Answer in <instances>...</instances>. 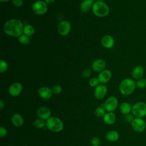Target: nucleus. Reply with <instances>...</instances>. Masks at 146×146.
I'll list each match as a JSON object with an SVG mask.
<instances>
[{
  "label": "nucleus",
  "instance_id": "f257e3e1",
  "mask_svg": "<svg viewBox=\"0 0 146 146\" xmlns=\"http://www.w3.org/2000/svg\"><path fill=\"white\" fill-rule=\"evenodd\" d=\"M23 23L18 19L8 20L3 26V31L8 35L14 37L21 36L23 33Z\"/></svg>",
  "mask_w": 146,
  "mask_h": 146
},
{
  "label": "nucleus",
  "instance_id": "f03ea898",
  "mask_svg": "<svg viewBox=\"0 0 146 146\" xmlns=\"http://www.w3.org/2000/svg\"><path fill=\"white\" fill-rule=\"evenodd\" d=\"M136 82L130 78L124 79L120 83L119 89L120 93L124 95H129L135 90Z\"/></svg>",
  "mask_w": 146,
  "mask_h": 146
},
{
  "label": "nucleus",
  "instance_id": "7ed1b4c3",
  "mask_svg": "<svg viewBox=\"0 0 146 146\" xmlns=\"http://www.w3.org/2000/svg\"><path fill=\"white\" fill-rule=\"evenodd\" d=\"M92 10L94 15L98 17H104L110 13L108 6L103 1L95 2Z\"/></svg>",
  "mask_w": 146,
  "mask_h": 146
},
{
  "label": "nucleus",
  "instance_id": "20e7f679",
  "mask_svg": "<svg viewBox=\"0 0 146 146\" xmlns=\"http://www.w3.org/2000/svg\"><path fill=\"white\" fill-rule=\"evenodd\" d=\"M46 125L48 129L54 132H60L63 129L62 121L55 116H51L48 118L46 121Z\"/></svg>",
  "mask_w": 146,
  "mask_h": 146
},
{
  "label": "nucleus",
  "instance_id": "39448f33",
  "mask_svg": "<svg viewBox=\"0 0 146 146\" xmlns=\"http://www.w3.org/2000/svg\"><path fill=\"white\" fill-rule=\"evenodd\" d=\"M132 113L135 117L143 118L146 116V103L138 102L135 103L132 108Z\"/></svg>",
  "mask_w": 146,
  "mask_h": 146
},
{
  "label": "nucleus",
  "instance_id": "423d86ee",
  "mask_svg": "<svg viewBox=\"0 0 146 146\" xmlns=\"http://www.w3.org/2000/svg\"><path fill=\"white\" fill-rule=\"evenodd\" d=\"M47 4L45 1L39 0L34 2L32 5L33 12L37 15H43L47 11Z\"/></svg>",
  "mask_w": 146,
  "mask_h": 146
},
{
  "label": "nucleus",
  "instance_id": "0eeeda50",
  "mask_svg": "<svg viewBox=\"0 0 146 146\" xmlns=\"http://www.w3.org/2000/svg\"><path fill=\"white\" fill-rule=\"evenodd\" d=\"M131 127L136 132H143L146 128V123L143 118L135 117L131 123Z\"/></svg>",
  "mask_w": 146,
  "mask_h": 146
},
{
  "label": "nucleus",
  "instance_id": "6e6552de",
  "mask_svg": "<svg viewBox=\"0 0 146 146\" xmlns=\"http://www.w3.org/2000/svg\"><path fill=\"white\" fill-rule=\"evenodd\" d=\"M118 106V100L115 96L108 98L104 102L103 107L108 112L114 111Z\"/></svg>",
  "mask_w": 146,
  "mask_h": 146
},
{
  "label": "nucleus",
  "instance_id": "1a4fd4ad",
  "mask_svg": "<svg viewBox=\"0 0 146 146\" xmlns=\"http://www.w3.org/2000/svg\"><path fill=\"white\" fill-rule=\"evenodd\" d=\"M71 24L67 21H62L58 25V32L62 36L68 35L71 31Z\"/></svg>",
  "mask_w": 146,
  "mask_h": 146
},
{
  "label": "nucleus",
  "instance_id": "9d476101",
  "mask_svg": "<svg viewBox=\"0 0 146 146\" xmlns=\"http://www.w3.org/2000/svg\"><path fill=\"white\" fill-rule=\"evenodd\" d=\"M23 90L22 84L19 82H14L12 83L9 88V93L12 96H18Z\"/></svg>",
  "mask_w": 146,
  "mask_h": 146
},
{
  "label": "nucleus",
  "instance_id": "9b49d317",
  "mask_svg": "<svg viewBox=\"0 0 146 146\" xmlns=\"http://www.w3.org/2000/svg\"><path fill=\"white\" fill-rule=\"evenodd\" d=\"M107 92V87L104 84H99L94 90V96L96 99L101 100L103 99Z\"/></svg>",
  "mask_w": 146,
  "mask_h": 146
},
{
  "label": "nucleus",
  "instance_id": "f8f14e48",
  "mask_svg": "<svg viewBox=\"0 0 146 146\" xmlns=\"http://www.w3.org/2000/svg\"><path fill=\"white\" fill-rule=\"evenodd\" d=\"M36 115L39 118L47 120L51 117V111L47 107H40L36 110Z\"/></svg>",
  "mask_w": 146,
  "mask_h": 146
},
{
  "label": "nucleus",
  "instance_id": "ddd939ff",
  "mask_svg": "<svg viewBox=\"0 0 146 146\" xmlns=\"http://www.w3.org/2000/svg\"><path fill=\"white\" fill-rule=\"evenodd\" d=\"M106 66L104 60L102 59H98L95 60L92 63V68L95 72H101L104 70Z\"/></svg>",
  "mask_w": 146,
  "mask_h": 146
},
{
  "label": "nucleus",
  "instance_id": "4468645a",
  "mask_svg": "<svg viewBox=\"0 0 146 146\" xmlns=\"http://www.w3.org/2000/svg\"><path fill=\"white\" fill-rule=\"evenodd\" d=\"M112 76V73L109 70H104L100 72L98 75V78L102 83H106L108 82Z\"/></svg>",
  "mask_w": 146,
  "mask_h": 146
},
{
  "label": "nucleus",
  "instance_id": "2eb2a0df",
  "mask_svg": "<svg viewBox=\"0 0 146 146\" xmlns=\"http://www.w3.org/2000/svg\"><path fill=\"white\" fill-rule=\"evenodd\" d=\"M39 96L44 99H48L51 98L52 95V91L48 87H42L39 88L38 91Z\"/></svg>",
  "mask_w": 146,
  "mask_h": 146
},
{
  "label": "nucleus",
  "instance_id": "dca6fc26",
  "mask_svg": "<svg viewBox=\"0 0 146 146\" xmlns=\"http://www.w3.org/2000/svg\"><path fill=\"white\" fill-rule=\"evenodd\" d=\"M101 42L104 47L107 48H110L112 47L114 45L115 40L112 36L110 35H106L103 36L101 40Z\"/></svg>",
  "mask_w": 146,
  "mask_h": 146
},
{
  "label": "nucleus",
  "instance_id": "f3484780",
  "mask_svg": "<svg viewBox=\"0 0 146 146\" xmlns=\"http://www.w3.org/2000/svg\"><path fill=\"white\" fill-rule=\"evenodd\" d=\"M144 73V69L143 66L137 65L135 66L132 71V76L135 79H140L142 78Z\"/></svg>",
  "mask_w": 146,
  "mask_h": 146
},
{
  "label": "nucleus",
  "instance_id": "a211bd4d",
  "mask_svg": "<svg viewBox=\"0 0 146 146\" xmlns=\"http://www.w3.org/2000/svg\"><path fill=\"white\" fill-rule=\"evenodd\" d=\"M95 3L94 0H83L80 5V9L82 12L86 13L88 11Z\"/></svg>",
  "mask_w": 146,
  "mask_h": 146
},
{
  "label": "nucleus",
  "instance_id": "6ab92c4d",
  "mask_svg": "<svg viewBox=\"0 0 146 146\" xmlns=\"http://www.w3.org/2000/svg\"><path fill=\"white\" fill-rule=\"evenodd\" d=\"M11 123L15 127H21L24 123L23 117L19 113H15L11 117Z\"/></svg>",
  "mask_w": 146,
  "mask_h": 146
},
{
  "label": "nucleus",
  "instance_id": "aec40b11",
  "mask_svg": "<svg viewBox=\"0 0 146 146\" xmlns=\"http://www.w3.org/2000/svg\"><path fill=\"white\" fill-rule=\"evenodd\" d=\"M116 117V115L112 112H108L103 116L104 122L108 125H112L115 123Z\"/></svg>",
  "mask_w": 146,
  "mask_h": 146
},
{
  "label": "nucleus",
  "instance_id": "412c9836",
  "mask_svg": "<svg viewBox=\"0 0 146 146\" xmlns=\"http://www.w3.org/2000/svg\"><path fill=\"white\" fill-rule=\"evenodd\" d=\"M106 139L110 142H115L119 139V133L115 130L110 131L106 133Z\"/></svg>",
  "mask_w": 146,
  "mask_h": 146
},
{
  "label": "nucleus",
  "instance_id": "4be33fe9",
  "mask_svg": "<svg viewBox=\"0 0 146 146\" xmlns=\"http://www.w3.org/2000/svg\"><path fill=\"white\" fill-rule=\"evenodd\" d=\"M132 107L128 102H123L120 106V111L123 115H127L132 112Z\"/></svg>",
  "mask_w": 146,
  "mask_h": 146
},
{
  "label": "nucleus",
  "instance_id": "5701e85b",
  "mask_svg": "<svg viewBox=\"0 0 146 146\" xmlns=\"http://www.w3.org/2000/svg\"><path fill=\"white\" fill-rule=\"evenodd\" d=\"M34 32H35L34 28L31 25H27L24 27V29H23L24 34L29 36H30L34 34Z\"/></svg>",
  "mask_w": 146,
  "mask_h": 146
},
{
  "label": "nucleus",
  "instance_id": "b1692460",
  "mask_svg": "<svg viewBox=\"0 0 146 146\" xmlns=\"http://www.w3.org/2000/svg\"><path fill=\"white\" fill-rule=\"evenodd\" d=\"M18 40L22 44H27L30 42V36L25 34H22L19 36Z\"/></svg>",
  "mask_w": 146,
  "mask_h": 146
},
{
  "label": "nucleus",
  "instance_id": "393cba45",
  "mask_svg": "<svg viewBox=\"0 0 146 146\" xmlns=\"http://www.w3.org/2000/svg\"><path fill=\"white\" fill-rule=\"evenodd\" d=\"M34 125L35 128H38V129H40V128H43L45 126L46 123L44 121V120H43L40 118H38L34 120Z\"/></svg>",
  "mask_w": 146,
  "mask_h": 146
},
{
  "label": "nucleus",
  "instance_id": "a878e982",
  "mask_svg": "<svg viewBox=\"0 0 146 146\" xmlns=\"http://www.w3.org/2000/svg\"><path fill=\"white\" fill-rule=\"evenodd\" d=\"M106 114V110L104 107H97L95 110V115L99 117L104 116Z\"/></svg>",
  "mask_w": 146,
  "mask_h": 146
},
{
  "label": "nucleus",
  "instance_id": "bb28decb",
  "mask_svg": "<svg viewBox=\"0 0 146 146\" xmlns=\"http://www.w3.org/2000/svg\"><path fill=\"white\" fill-rule=\"evenodd\" d=\"M136 87L140 89H144L146 88V79L141 78L136 82Z\"/></svg>",
  "mask_w": 146,
  "mask_h": 146
},
{
  "label": "nucleus",
  "instance_id": "cd10ccee",
  "mask_svg": "<svg viewBox=\"0 0 146 146\" xmlns=\"http://www.w3.org/2000/svg\"><path fill=\"white\" fill-rule=\"evenodd\" d=\"M0 63V72L1 73H3L8 69V64L3 59H1Z\"/></svg>",
  "mask_w": 146,
  "mask_h": 146
},
{
  "label": "nucleus",
  "instance_id": "c85d7f7f",
  "mask_svg": "<svg viewBox=\"0 0 146 146\" xmlns=\"http://www.w3.org/2000/svg\"><path fill=\"white\" fill-rule=\"evenodd\" d=\"M100 82L98 78H92L89 81V84L91 87H96L99 85Z\"/></svg>",
  "mask_w": 146,
  "mask_h": 146
},
{
  "label": "nucleus",
  "instance_id": "c756f323",
  "mask_svg": "<svg viewBox=\"0 0 146 146\" xmlns=\"http://www.w3.org/2000/svg\"><path fill=\"white\" fill-rule=\"evenodd\" d=\"M91 144L93 146H100L101 144V141L99 137L94 136L91 139Z\"/></svg>",
  "mask_w": 146,
  "mask_h": 146
},
{
  "label": "nucleus",
  "instance_id": "7c9ffc66",
  "mask_svg": "<svg viewBox=\"0 0 146 146\" xmlns=\"http://www.w3.org/2000/svg\"><path fill=\"white\" fill-rule=\"evenodd\" d=\"M62 87L58 84L55 85L54 86H53L52 88V91L53 94H59L62 91Z\"/></svg>",
  "mask_w": 146,
  "mask_h": 146
},
{
  "label": "nucleus",
  "instance_id": "2f4dec72",
  "mask_svg": "<svg viewBox=\"0 0 146 146\" xmlns=\"http://www.w3.org/2000/svg\"><path fill=\"white\" fill-rule=\"evenodd\" d=\"M91 74V70L90 68H86L82 72V76L85 78L90 77Z\"/></svg>",
  "mask_w": 146,
  "mask_h": 146
},
{
  "label": "nucleus",
  "instance_id": "473e14b6",
  "mask_svg": "<svg viewBox=\"0 0 146 146\" xmlns=\"http://www.w3.org/2000/svg\"><path fill=\"white\" fill-rule=\"evenodd\" d=\"M135 118V117L134 116V115L132 113H129V114H127L125 115V120L128 123H131L132 121L134 120V119Z\"/></svg>",
  "mask_w": 146,
  "mask_h": 146
},
{
  "label": "nucleus",
  "instance_id": "72a5a7b5",
  "mask_svg": "<svg viewBox=\"0 0 146 146\" xmlns=\"http://www.w3.org/2000/svg\"><path fill=\"white\" fill-rule=\"evenodd\" d=\"M7 133V131L6 128L3 126H1L0 127V137L1 138L5 137Z\"/></svg>",
  "mask_w": 146,
  "mask_h": 146
},
{
  "label": "nucleus",
  "instance_id": "f704fd0d",
  "mask_svg": "<svg viewBox=\"0 0 146 146\" xmlns=\"http://www.w3.org/2000/svg\"><path fill=\"white\" fill-rule=\"evenodd\" d=\"M13 5L16 7H20L23 5V0H12Z\"/></svg>",
  "mask_w": 146,
  "mask_h": 146
},
{
  "label": "nucleus",
  "instance_id": "c9c22d12",
  "mask_svg": "<svg viewBox=\"0 0 146 146\" xmlns=\"http://www.w3.org/2000/svg\"><path fill=\"white\" fill-rule=\"evenodd\" d=\"M4 107H5V103L3 102V100H1L0 101V109H1V110L2 111Z\"/></svg>",
  "mask_w": 146,
  "mask_h": 146
},
{
  "label": "nucleus",
  "instance_id": "e433bc0d",
  "mask_svg": "<svg viewBox=\"0 0 146 146\" xmlns=\"http://www.w3.org/2000/svg\"><path fill=\"white\" fill-rule=\"evenodd\" d=\"M55 0H45V2L47 3H53Z\"/></svg>",
  "mask_w": 146,
  "mask_h": 146
},
{
  "label": "nucleus",
  "instance_id": "4c0bfd02",
  "mask_svg": "<svg viewBox=\"0 0 146 146\" xmlns=\"http://www.w3.org/2000/svg\"><path fill=\"white\" fill-rule=\"evenodd\" d=\"M9 1L10 0H0L1 2H2V3H5V2H7Z\"/></svg>",
  "mask_w": 146,
  "mask_h": 146
},
{
  "label": "nucleus",
  "instance_id": "58836bf2",
  "mask_svg": "<svg viewBox=\"0 0 146 146\" xmlns=\"http://www.w3.org/2000/svg\"><path fill=\"white\" fill-rule=\"evenodd\" d=\"M104 0H97V1H103Z\"/></svg>",
  "mask_w": 146,
  "mask_h": 146
},
{
  "label": "nucleus",
  "instance_id": "ea45409f",
  "mask_svg": "<svg viewBox=\"0 0 146 146\" xmlns=\"http://www.w3.org/2000/svg\"><path fill=\"white\" fill-rule=\"evenodd\" d=\"M9 146H14V145H9Z\"/></svg>",
  "mask_w": 146,
  "mask_h": 146
},
{
  "label": "nucleus",
  "instance_id": "a19ab883",
  "mask_svg": "<svg viewBox=\"0 0 146 146\" xmlns=\"http://www.w3.org/2000/svg\"><path fill=\"white\" fill-rule=\"evenodd\" d=\"M23 146H27V145H23Z\"/></svg>",
  "mask_w": 146,
  "mask_h": 146
}]
</instances>
